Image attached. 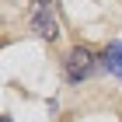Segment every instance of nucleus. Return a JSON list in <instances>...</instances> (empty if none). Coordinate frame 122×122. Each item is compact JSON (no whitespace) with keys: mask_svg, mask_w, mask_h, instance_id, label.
Returning <instances> with one entry per match:
<instances>
[{"mask_svg":"<svg viewBox=\"0 0 122 122\" xmlns=\"http://www.w3.org/2000/svg\"><path fill=\"white\" fill-rule=\"evenodd\" d=\"M31 28H35L42 38H56L59 35L56 4H52V0H35V7H31Z\"/></svg>","mask_w":122,"mask_h":122,"instance_id":"1","label":"nucleus"},{"mask_svg":"<svg viewBox=\"0 0 122 122\" xmlns=\"http://www.w3.org/2000/svg\"><path fill=\"white\" fill-rule=\"evenodd\" d=\"M91 73H94V52L87 46L70 49V56H66V80H70V84H80V80H87Z\"/></svg>","mask_w":122,"mask_h":122,"instance_id":"2","label":"nucleus"},{"mask_svg":"<svg viewBox=\"0 0 122 122\" xmlns=\"http://www.w3.org/2000/svg\"><path fill=\"white\" fill-rule=\"evenodd\" d=\"M101 63H105V70H108V73H115V77L122 80V42H108Z\"/></svg>","mask_w":122,"mask_h":122,"instance_id":"3","label":"nucleus"},{"mask_svg":"<svg viewBox=\"0 0 122 122\" xmlns=\"http://www.w3.org/2000/svg\"><path fill=\"white\" fill-rule=\"evenodd\" d=\"M0 122H14V119H10V115H4V119H0Z\"/></svg>","mask_w":122,"mask_h":122,"instance_id":"4","label":"nucleus"}]
</instances>
